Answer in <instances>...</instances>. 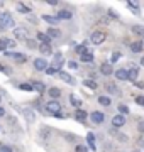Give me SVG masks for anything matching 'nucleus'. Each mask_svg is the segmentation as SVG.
Listing matches in <instances>:
<instances>
[{
    "label": "nucleus",
    "mask_w": 144,
    "mask_h": 152,
    "mask_svg": "<svg viewBox=\"0 0 144 152\" xmlns=\"http://www.w3.org/2000/svg\"><path fill=\"white\" fill-rule=\"evenodd\" d=\"M105 90L110 91V93H114V95H119V90H117V86L114 85V83H105Z\"/></svg>",
    "instance_id": "412c9836"
},
{
    "label": "nucleus",
    "mask_w": 144,
    "mask_h": 152,
    "mask_svg": "<svg viewBox=\"0 0 144 152\" xmlns=\"http://www.w3.org/2000/svg\"><path fill=\"white\" fill-rule=\"evenodd\" d=\"M27 29L26 27H17V29H14V37L15 39H22V41H26L27 39Z\"/></svg>",
    "instance_id": "39448f33"
},
{
    "label": "nucleus",
    "mask_w": 144,
    "mask_h": 152,
    "mask_svg": "<svg viewBox=\"0 0 144 152\" xmlns=\"http://www.w3.org/2000/svg\"><path fill=\"white\" fill-rule=\"evenodd\" d=\"M24 117H26V120L27 122H34L36 120V113H34V110H31V108H24Z\"/></svg>",
    "instance_id": "1a4fd4ad"
},
{
    "label": "nucleus",
    "mask_w": 144,
    "mask_h": 152,
    "mask_svg": "<svg viewBox=\"0 0 144 152\" xmlns=\"http://www.w3.org/2000/svg\"><path fill=\"white\" fill-rule=\"evenodd\" d=\"M0 71H5V73H7V71H9V69H7V68H4V66L0 64Z\"/></svg>",
    "instance_id": "49530a36"
},
{
    "label": "nucleus",
    "mask_w": 144,
    "mask_h": 152,
    "mask_svg": "<svg viewBox=\"0 0 144 152\" xmlns=\"http://www.w3.org/2000/svg\"><path fill=\"white\" fill-rule=\"evenodd\" d=\"M139 76V69L137 68H131V69L127 71V80H131V81H136Z\"/></svg>",
    "instance_id": "9d476101"
},
{
    "label": "nucleus",
    "mask_w": 144,
    "mask_h": 152,
    "mask_svg": "<svg viewBox=\"0 0 144 152\" xmlns=\"http://www.w3.org/2000/svg\"><path fill=\"white\" fill-rule=\"evenodd\" d=\"M43 20H46L48 24H53V26H56V24L60 22V19H58V17H53V15H43Z\"/></svg>",
    "instance_id": "6ab92c4d"
},
{
    "label": "nucleus",
    "mask_w": 144,
    "mask_h": 152,
    "mask_svg": "<svg viewBox=\"0 0 144 152\" xmlns=\"http://www.w3.org/2000/svg\"><path fill=\"white\" fill-rule=\"evenodd\" d=\"M119 112H120V115H126V113H129V108L126 107V105H119Z\"/></svg>",
    "instance_id": "473e14b6"
},
{
    "label": "nucleus",
    "mask_w": 144,
    "mask_h": 152,
    "mask_svg": "<svg viewBox=\"0 0 144 152\" xmlns=\"http://www.w3.org/2000/svg\"><path fill=\"white\" fill-rule=\"evenodd\" d=\"M141 64H143V66H144V58H143V59H141Z\"/></svg>",
    "instance_id": "de8ad7c7"
},
{
    "label": "nucleus",
    "mask_w": 144,
    "mask_h": 152,
    "mask_svg": "<svg viewBox=\"0 0 144 152\" xmlns=\"http://www.w3.org/2000/svg\"><path fill=\"white\" fill-rule=\"evenodd\" d=\"M100 73L105 76H110L112 73H114V69H112V64H109V63H104V64L100 66Z\"/></svg>",
    "instance_id": "0eeeda50"
},
{
    "label": "nucleus",
    "mask_w": 144,
    "mask_h": 152,
    "mask_svg": "<svg viewBox=\"0 0 144 152\" xmlns=\"http://www.w3.org/2000/svg\"><path fill=\"white\" fill-rule=\"evenodd\" d=\"M46 36L49 39H56V37H60L61 36V32L58 31V29H54V27H49L48 29V32H46Z\"/></svg>",
    "instance_id": "f8f14e48"
},
{
    "label": "nucleus",
    "mask_w": 144,
    "mask_h": 152,
    "mask_svg": "<svg viewBox=\"0 0 144 152\" xmlns=\"http://www.w3.org/2000/svg\"><path fill=\"white\" fill-rule=\"evenodd\" d=\"M4 115H5V108H2V107H0V117H4Z\"/></svg>",
    "instance_id": "a18cd8bd"
},
{
    "label": "nucleus",
    "mask_w": 144,
    "mask_h": 152,
    "mask_svg": "<svg viewBox=\"0 0 144 152\" xmlns=\"http://www.w3.org/2000/svg\"><path fill=\"white\" fill-rule=\"evenodd\" d=\"M60 76H61V80H63V81H66L68 85H75V80H73V78L68 75V73H65V71H60Z\"/></svg>",
    "instance_id": "2eb2a0df"
},
{
    "label": "nucleus",
    "mask_w": 144,
    "mask_h": 152,
    "mask_svg": "<svg viewBox=\"0 0 144 152\" xmlns=\"http://www.w3.org/2000/svg\"><path fill=\"white\" fill-rule=\"evenodd\" d=\"M31 86H32V90H36L37 93H44V91H46L44 83H41V81H34L32 85H31Z\"/></svg>",
    "instance_id": "9b49d317"
},
{
    "label": "nucleus",
    "mask_w": 144,
    "mask_h": 152,
    "mask_svg": "<svg viewBox=\"0 0 144 152\" xmlns=\"http://www.w3.org/2000/svg\"><path fill=\"white\" fill-rule=\"evenodd\" d=\"M76 152H88V147H85V145H76V149H75Z\"/></svg>",
    "instance_id": "e433bc0d"
},
{
    "label": "nucleus",
    "mask_w": 144,
    "mask_h": 152,
    "mask_svg": "<svg viewBox=\"0 0 144 152\" xmlns=\"http://www.w3.org/2000/svg\"><path fill=\"white\" fill-rule=\"evenodd\" d=\"M90 118L93 120L95 124H102V122H104V113H100V112H93V113L90 115Z\"/></svg>",
    "instance_id": "ddd939ff"
},
{
    "label": "nucleus",
    "mask_w": 144,
    "mask_h": 152,
    "mask_svg": "<svg viewBox=\"0 0 144 152\" xmlns=\"http://www.w3.org/2000/svg\"><path fill=\"white\" fill-rule=\"evenodd\" d=\"M131 49H132L134 53H139V51L143 49V44L141 42H134V44H131Z\"/></svg>",
    "instance_id": "c756f323"
},
{
    "label": "nucleus",
    "mask_w": 144,
    "mask_h": 152,
    "mask_svg": "<svg viewBox=\"0 0 144 152\" xmlns=\"http://www.w3.org/2000/svg\"><path fill=\"white\" fill-rule=\"evenodd\" d=\"M21 90H26V91H32V86H31L29 83H22V85H21Z\"/></svg>",
    "instance_id": "f704fd0d"
},
{
    "label": "nucleus",
    "mask_w": 144,
    "mask_h": 152,
    "mask_svg": "<svg viewBox=\"0 0 144 152\" xmlns=\"http://www.w3.org/2000/svg\"><path fill=\"white\" fill-rule=\"evenodd\" d=\"M15 26V22L12 19L10 14H0V31H5V29H10Z\"/></svg>",
    "instance_id": "f257e3e1"
},
{
    "label": "nucleus",
    "mask_w": 144,
    "mask_h": 152,
    "mask_svg": "<svg viewBox=\"0 0 144 152\" xmlns=\"http://www.w3.org/2000/svg\"><path fill=\"white\" fill-rule=\"evenodd\" d=\"M58 19H65V20L71 19V12L70 10H60L58 12Z\"/></svg>",
    "instance_id": "aec40b11"
},
{
    "label": "nucleus",
    "mask_w": 144,
    "mask_h": 152,
    "mask_svg": "<svg viewBox=\"0 0 144 152\" xmlns=\"http://www.w3.org/2000/svg\"><path fill=\"white\" fill-rule=\"evenodd\" d=\"M0 51H5V39H0Z\"/></svg>",
    "instance_id": "37998d69"
},
{
    "label": "nucleus",
    "mask_w": 144,
    "mask_h": 152,
    "mask_svg": "<svg viewBox=\"0 0 144 152\" xmlns=\"http://www.w3.org/2000/svg\"><path fill=\"white\" fill-rule=\"evenodd\" d=\"M46 73H48V75H54L56 71L53 69V68H46Z\"/></svg>",
    "instance_id": "c03bdc74"
},
{
    "label": "nucleus",
    "mask_w": 144,
    "mask_h": 152,
    "mask_svg": "<svg viewBox=\"0 0 144 152\" xmlns=\"http://www.w3.org/2000/svg\"><path fill=\"white\" fill-rule=\"evenodd\" d=\"M12 58H14L15 61H19V63H24V61H26V56H24V54H15V53H14Z\"/></svg>",
    "instance_id": "2f4dec72"
},
{
    "label": "nucleus",
    "mask_w": 144,
    "mask_h": 152,
    "mask_svg": "<svg viewBox=\"0 0 144 152\" xmlns=\"http://www.w3.org/2000/svg\"><path fill=\"white\" fill-rule=\"evenodd\" d=\"M15 48V41H12V39H5V51L7 49H12Z\"/></svg>",
    "instance_id": "7c9ffc66"
},
{
    "label": "nucleus",
    "mask_w": 144,
    "mask_h": 152,
    "mask_svg": "<svg viewBox=\"0 0 144 152\" xmlns=\"http://www.w3.org/2000/svg\"><path fill=\"white\" fill-rule=\"evenodd\" d=\"M87 117H88V115H87V112H83V110H76V112H75V118H76L78 122H85Z\"/></svg>",
    "instance_id": "dca6fc26"
},
{
    "label": "nucleus",
    "mask_w": 144,
    "mask_h": 152,
    "mask_svg": "<svg viewBox=\"0 0 144 152\" xmlns=\"http://www.w3.org/2000/svg\"><path fill=\"white\" fill-rule=\"evenodd\" d=\"M136 103H139V105L144 107V96H136Z\"/></svg>",
    "instance_id": "79ce46f5"
},
{
    "label": "nucleus",
    "mask_w": 144,
    "mask_h": 152,
    "mask_svg": "<svg viewBox=\"0 0 144 152\" xmlns=\"http://www.w3.org/2000/svg\"><path fill=\"white\" fill-rule=\"evenodd\" d=\"M70 102H71L73 107H82V100H80V98H76L75 95H71V96H70Z\"/></svg>",
    "instance_id": "bb28decb"
},
{
    "label": "nucleus",
    "mask_w": 144,
    "mask_h": 152,
    "mask_svg": "<svg viewBox=\"0 0 144 152\" xmlns=\"http://www.w3.org/2000/svg\"><path fill=\"white\" fill-rule=\"evenodd\" d=\"M68 68H70V69H76L78 64L75 63V61H68Z\"/></svg>",
    "instance_id": "ea45409f"
},
{
    "label": "nucleus",
    "mask_w": 144,
    "mask_h": 152,
    "mask_svg": "<svg viewBox=\"0 0 144 152\" xmlns=\"http://www.w3.org/2000/svg\"><path fill=\"white\" fill-rule=\"evenodd\" d=\"M98 103H100V105H105V107H110L112 100H110L109 96H100V98H98Z\"/></svg>",
    "instance_id": "393cba45"
},
{
    "label": "nucleus",
    "mask_w": 144,
    "mask_h": 152,
    "mask_svg": "<svg viewBox=\"0 0 144 152\" xmlns=\"http://www.w3.org/2000/svg\"><path fill=\"white\" fill-rule=\"evenodd\" d=\"M34 68H36L37 71H46L48 63H46L44 59H34Z\"/></svg>",
    "instance_id": "6e6552de"
},
{
    "label": "nucleus",
    "mask_w": 144,
    "mask_h": 152,
    "mask_svg": "<svg viewBox=\"0 0 144 152\" xmlns=\"http://www.w3.org/2000/svg\"><path fill=\"white\" fill-rule=\"evenodd\" d=\"M127 5H129V7H131V9L134 10V14H137V4H136V2H129Z\"/></svg>",
    "instance_id": "c9c22d12"
},
{
    "label": "nucleus",
    "mask_w": 144,
    "mask_h": 152,
    "mask_svg": "<svg viewBox=\"0 0 144 152\" xmlns=\"http://www.w3.org/2000/svg\"><path fill=\"white\" fill-rule=\"evenodd\" d=\"M39 51H41V53H43V54H53V49H51V46L49 44H41V46H39Z\"/></svg>",
    "instance_id": "f3484780"
},
{
    "label": "nucleus",
    "mask_w": 144,
    "mask_h": 152,
    "mask_svg": "<svg viewBox=\"0 0 144 152\" xmlns=\"http://www.w3.org/2000/svg\"><path fill=\"white\" fill-rule=\"evenodd\" d=\"M105 37L107 36L104 32H98V31H97V32H93L92 36H90V41H92L93 44H102L104 41H105Z\"/></svg>",
    "instance_id": "20e7f679"
},
{
    "label": "nucleus",
    "mask_w": 144,
    "mask_h": 152,
    "mask_svg": "<svg viewBox=\"0 0 144 152\" xmlns=\"http://www.w3.org/2000/svg\"><path fill=\"white\" fill-rule=\"evenodd\" d=\"M0 152H14V151H12V147H9V145H2L0 147Z\"/></svg>",
    "instance_id": "58836bf2"
},
{
    "label": "nucleus",
    "mask_w": 144,
    "mask_h": 152,
    "mask_svg": "<svg viewBox=\"0 0 144 152\" xmlns=\"http://www.w3.org/2000/svg\"><path fill=\"white\" fill-rule=\"evenodd\" d=\"M80 58H82L83 63H92V61H93V54H92L90 51H88V53H85V54H82Z\"/></svg>",
    "instance_id": "5701e85b"
},
{
    "label": "nucleus",
    "mask_w": 144,
    "mask_h": 152,
    "mask_svg": "<svg viewBox=\"0 0 144 152\" xmlns=\"http://www.w3.org/2000/svg\"><path fill=\"white\" fill-rule=\"evenodd\" d=\"M124 124H126V117H124V115H115V117L112 118V125H114V127H122Z\"/></svg>",
    "instance_id": "423d86ee"
},
{
    "label": "nucleus",
    "mask_w": 144,
    "mask_h": 152,
    "mask_svg": "<svg viewBox=\"0 0 144 152\" xmlns=\"http://www.w3.org/2000/svg\"><path fill=\"white\" fill-rule=\"evenodd\" d=\"M87 142H88V147L92 149V151L97 149V147H95V135L92 134V132H88V135H87Z\"/></svg>",
    "instance_id": "a211bd4d"
},
{
    "label": "nucleus",
    "mask_w": 144,
    "mask_h": 152,
    "mask_svg": "<svg viewBox=\"0 0 144 152\" xmlns=\"http://www.w3.org/2000/svg\"><path fill=\"white\" fill-rule=\"evenodd\" d=\"M76 53L82 56V54H85V53H88V49L85 48V46H78V48H76Z\"/></svg>",
    "instance_id": "72a5a7b5"
},
{
    "label": "nucleus",
    "mask_w": 144,
    "mask_h": 152,
    "mask_svg": "<svg viewBox=\"0 0 144 152\" xmlns=\"http://www.w3.org/2000/svg\"><path fill=\"white\" fill-rule=\"evenodd\" d=\"M119 59H120V53H114L112 54V63H117Z\"/></svg>",
    "instance_id": "4c0bfd02"
},
{
    "label": "nucleus",
    "mask_w": 144,
    "mask_h": 152,
    "mask_svg": "<svg viewBox=\"0 0 144 152\" xmlns=\"http://www.w3.org/2000/svg\"><path fill=\"white\" fill-rule=\"evenodd\" d=\"M83 85H85V86H88V88H92V90H95V88H97V83H95L93 80H85Z\"/></svg>",
    "instance_id": "cd10ccee"
},
{
    "label": "nucleus",
    "mask_w": 144,
    "mask_h": 152,
    "mask_svg": "<svg viewBox=\"0 0 144 152\" xmlns=\"http://www.w3.org/2000/svg\"><path fill=\"white\" fill-rule=\"evenodd\" d=\"M115 78L117 80H127V71L126 69H117L115 71Z\"/></svg>",
    "instance_id": "4be33fe9"
},
{
    "label": "nucleus",
    "mask_w": 144,
    "mask_h": 152,
    "mask_svg": "<svg viewBox=\"0 0 144 152\" xmlns=\"http://www.w3.org/2000/svg\"><path fill=\"white\" fill-rule=\"evenodd\" d=\"M132 31L136 34H139V36H143V39H144V27H141V26H134Z\"/></svg>",
    "instance_id": "c85d7f7f"
},
{
    "label": "nucleus",
    "mask_w": 144,
    "mask_h": 152,
    "mask_svg": "<svg viewBox=\"0 0 144 152\" xmlns=\"http://www.w3.org/2000/svg\"><path fill=\"white\" fill-rule=\"evenodd\" d=\"M46 112L51 115H56L61 112V105L56 102V100H51V102H48V105H46Z\"/></svg>",
    "instance_id": "f03ea898"
},
{
    "label": "nucleus",
    "mask_w": 144,
    "mask_h": 152,
    "mask_svg": "<svg viewBox=\"0 0 144 152\" xmlns=\"http://www.w3.org/2000/svg\"><path fill=\"white\" fill-rule=\"evenodd\" d=\"M137 129H139V132H141V134H144V120H141V122L137 124Z\"/></svg>",
    "instance_id": "a19ab883"
},
{
    "label": "nucleus",
    "mask_w": 144,
    "mask_h": 152,
    "mask_svg": "<svg viewBox=\"0 0 144 152\" xmlns=\"http://www.w3.org/2000/svg\"><path fill=\"white\" fill-rule=\"evenodd\" d=\"M63 63H65V58H63V54L61 53H56L54 54V58H53V64H51V68L54 71H58L63 66Z\"/></svg>",
    "instance_id": "7ed1b4c3"
},
{
    "label": "nucleus",
    "mask_w": 144,
    "mask_h": 152,
    "mask_svg": "<svg viewBox=\"0 0 144 152\" xmlns=\"http://www.w3.org/2000/svg\"><path fill=\"white\" fill-rule=\"evenodd\" d=\"M17 10L21 12V14H29L31 9H29L27 5H24V4H17Z\"/></svg>",
    "instance_id": "a878e982"
},
{
    "label": "nucleus",
    "mask_w": 144,
    "mask_h": 152,
    "mask_svg": "<svg viewBox=\"0 0 144 152\" xmlns=\"http://www.w3.org/2000/svg\"><path fill=\"white\" fill-rule=\"evenodd\" d=\"M37 39L41 41V44H49V41H51V39L48 37L44 32H39V34H37Z\"/></svg>",
    "instance_id": "b1692460"
},
{
    "label": "nucleus",
    "mask_w": 144,
    "mask_h": 152,
    "mask_svg": "<svg viewBox=\"0 0 144 152\" xmlns=\"http://www.w3.org/2000/svg\"><path fill=\"white\" fill-rule=\"evenodd\" d=\"M48 95H49L53 100H56V98L61 96V90L60 88H49V90H48Z\"/></svg>",
    "instance_id": "4468645a"
}]
</instances>
